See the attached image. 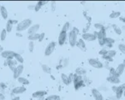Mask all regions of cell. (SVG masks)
<instances>
[{
    "label": "cell",
    "mask_w": 125,
    "mask_h": 100,
    "mask_svg": "<svg viewBox=\"0 0 125 100\" xmlns=\"http://www.w3.org/2000/svg\"><path fill=\"white\" fill-rule=\"evenodd\" d=\"M32 20L29 19V18H26V19L22 20L21 22L18 23L17 25V31L18 33H20V32H23L24 30H27L32 26Z\"/></svg>",
    "instance_id": "obj_1"
},
{
    "label": "cell",
    "mask_w": 125,
    "mask_h": 100,
    "mask_svg": "<svg viewBox=\"0 0 125 100\" xmlns=\"http://www.w3.org/2000/svg\"><path fill=\"white\" fill-rule=\"evenodd\" d=\"M106 31L104 28L99 30L98 32V35H97V39L99 40V43L100 46H104L105 45V39H106Z\"/></svg>",
    "instance_id": "obj_2"
},
{
    "label": "cell",
    "mask_w": 125,
    "mask_h": 100,
    "mask_svg": "<svg viewBox=\"0 0 125 100\" xmlns=\"http://www.w3.org/2000/svg\"><path fill=\"white\" fill-rule=\"evenodd\" d=\"M77 36H78V34L74 33L73 30H71V31L68 33V42H69V44H70V46L74 47L76 45L77 41H78V40H77Z\"/></svg>",
    "instance_id": "obj_3"
},
{
    "label": "cell",
    "mask_w": 125,
    "mask_h": 100,
    "mask_svg": "<svg viewBox=\"0 0 125 100\" xmlns=\"http://www.w3.org/2000/svg\"><path fill=\"white\" fill-rule=\"evenodd\" d=\"M89 65L92 66L93 68H97V69L103 68V67H104L103 63L100 62L99 59H96V58H89Z\"/></svg>",
    "instance_id": "obj_4"
},
{
    "label": "cell",
    "mask_w": 125,
    "mask_h": 100,
    "mask_svg": "<svg viewBox=\"0 0 125 100\" xmlns=\"http://www.w3.org/2000/svg\"><path fill=\"white\" fill-rule=\"evenodd\" d=\"M23 70H24V66L23 64H19L16 67L15 70L13 71V79H18L19 77H21V74H23Z\"/></svg>",
    "instance_id": "obj_5"
},
{
    "label": "cell",
    "mask_w": 125,
    "mask_h": 100,
    "mask_svg": "<svg viewBox=\"0 0 125 100\" xmlns=\"http://www.w3.org/2000/svg\"><path fill=\"white\" fill-rule=\"evenodd\" d=\"M55 47H56V43L55 42H51L50 43H48V46L46 47L44 51L45 56H50L53 53V51L55 49Z\"/></svg>",
    "instance_id": "obj_6"
},
{
    "label": "cell",
    "mask_w": 125,
    "mask_h": 100,
    "mask_svg": "<svg viewBox=\"0 0 125 100\" xmlns=\"http://www.w3.org/2000/svg\"><path fill=\"white\" fill-rule=\"evenodd\" d=\"M82 39L83 40H86V41L92 42V41H94V40L97 39V35H95L94 33H83Z\"/></svg>",
    "instance_id": "obj_7"
},
{
    "label": "cell",
    "mask_w": 125,
    "mask_h": 100,
    "mask_svg": "<svg viewBox=\"0 0 125 100\" xmlns=\"http://www.w3.org/2000/svg\"><path fill=\"white\" fill-rule=\"evenodd\" d=\"M15 54H16V53L13 52V51H11V50H5V51H3V52L1 53V56L3 58H6V59H13V58H14Z\"/></svg>",
    "instance_id": "obj_8"
},
{
    "label": "cell",
    "mask_w": 125,
    "mask_h": 100,
    "mask_svg": "<svg viewBox=\"0 0 125 100\" xmlns=\"http://www.w3.org/2000/svg\"><path fill=\"white\" fill-rule=\"evenodd\" d=\"M124 70H125V63H120L115 68V75L117 77H119V76H121L124 74Z\"/></svg>",
    "instance_id": "obj_9"
},
{
    "label": "cell",
    "mask_w": 125,
    "mask_h": 100,
    "mask_svg": "<svg viewBox=\"0 0 125 100\" xmlns=\"http://www.w3.org/2000/svg\"><path fill=\"white\" fill-rule=\"evenodd\" d=\"M125 91V85H120L117 88V90H116L115 94H116V99H121V97L123 96L124 94V92Z\"/></svg>",
    "instance_id": "obj_10"
},
{
    "label": "cell",
    "mask_w": 125,
    "mask_h": 100,
    "mask_svg": "<svg viewBox=\"0 0 125 100\" xmlns=\"http://www.w3.org/2000/svg\"><path fill=\"white\" fill-rule=\"evenodd\" d=\"M92 94H93V97L95 100H104V97H103L102 94L99 92L98 89H92Z\"/></svg>",
    "instance_id": "obj_11"
},
{
    "label": "cell",
    "mask_w": 125,
    "mask_h": 100,
    "mask_svg": "<svg viewBox=\"0 0 125 100\" xmlns=\"http://www.w3.org/2000/svg\"><path fill=\"white\" fill-rule=\"evenodd\" d=\"M67 37H68V34L66 32H62V31L60 32L59 36H58V44H59L60 46H62V45L64 44Z\"/></svg>",
    "instance_id": "obj_12"
},
{
    "label": "cell",
    "mask_w": 125,
    "mask_h": 100,
    "mask_svg": "<svg viewBox=\"0 0 125 100\" xmlns=\"http://www.w3.org/2000/svg\"><path fill=\"white\" fill-rule=\"evenodd\" d=\"M39 28H40V25L39 24H33V25H32V26L28 29V35H32V34H34V33H37V32L39 30Z\"/></svg>",
    "instance_id": "obj_13"
},
{
    "label": "cell",
    "mask_w": 125,
    "mask_h": 100,
    "mask_svg": "<svg viewBox=\"0 0 125 100\" xmlns=\"http://www.w3.org/2000/svg\"><path fill=\"white\" fill-rule=\"evenodd\" d=\"M107 80L109 81V83L114 84H120V79H119V77H117L116 75H109V77L107 78Z\"/></svg>",
    "instance_id": "obj_14"
},
{
    "label": "cell",
    "mask_w": 125,
    "mask_h": 100,
    "mask_svg": "<svg viewBox=\"0 0 125 100\" xmlns=\"http://www.w3.org/2000/svg\"><path fill=\"white\" fill-rule=\"evenodd\" d=\"M26 91V88L24 86H18V87H15L13 89V94H21Z\"/></svg>",
    "instance_id": "obj_15"
},
{
    "label": "cell",
    "mask_w": 125,
    "mask_h": 100,
    "mask_svg": "<svg viewBox=\"0 0 125 100\" xmlns=\"http://www.w3.org/2000/svg\"><path fill=\"white\" fill-rule=\"evenodd\" d=\"M7 63H8V66L9 67V68L11 69L12 71H14L17 65V61L16 60H13V59H7Z\"/></svg>",
    "instance_id": "obj_16"
},
{
    "label": "cell",
    "mask_w": 125,
    "mask_h": 100,
    "mask_svg": "<svg viewBox=\"0 0 125 100\" xmlns=\"http://www.w3.org/2000/svg\"><path fill=\"white\" fill-rule=\"evenodd\" d=\"M76 45H77L78 48L80 50H82L83 52H85L86 51V44H85V43H84V40H83L82 38L78 40Z\"/></svg>",
    "instance_id": "obj_17"
},
{
    "label": "cell",
    "mask_w": 125,
    "mask_h": 100,
    "mask_svg": "<svg viewBox=\"0 0 125 100\" xmlns=\"http://www.w3.org/2000/svg\"><path fill=\"white\" fill-rule=\"evenodd\" d=\"M46 94V92L43 90H39V91H36L33 94V98L34 99H40L42 97H44V95Z\"/></svg>",
    "instance_id": "obj_18"
},
{
    "label": "cell",
    "mask_w": 125,
    "mask_h": 100,
    "mask_svg": "<svg viewBox=\"0 0 125 100\" xmlns=\"http://www.w3.org/2000/svg\"><path fill=\"white\" fill-rule=\"evenodd\" d=\"M0 13H1V16L3 19H7L8 17V10L7 8H5L4 6H2L1 7V9H0Z\"/></svg>",
    "instance_id": "obj_19"
},
{
    "label": "cell",
    "mask_w": 125,
    "mask_h": 100,
    "mask_svg": "<svg viewBox=\"0 0 125 100\" xmlns=\"http://www.w3.org/2000/svg\"><path fill=\"white\" fill-rule=\"evenodd\" d=\"M74 84V89L76 90L79 89L81 87H84L85 86V83H84V80H82V81H78V82H73Z\"/></svg>",
    "instance_id": "obj_20"
},
{
    "label": "cell",
    "mask_w": 125,
    "mask_h": 100,
    "mask_svg": "<svg viewBox=\"0 0 125 100\" xmlns=\"http://www.w3.org/2000/svg\"><path fill=\"white\" fill-rule=\"evenodd\" d=\"M14 58H15V60H16L17 62L19 63H21V64H23V62H24V59H23V56H22L21 54H19V53H16V54H15Z\"/></svg>",
    "instance_id": "obj_21"
},
{
    "label": "cell",
    "mask_w": 125,
    "mask_h": 100,
    "mask_svg": "<svg viewBox=\"0 0 125 100\" xmlns=\"http://www.w3.org/2000/svg\"><path fill=\"white\" fill-rule=\"evenodd\" d=\"M13 23H12L11 20H8V22H7L6 23V31L8 32V33H11L12 32V29H13Z\"/></svg>",
    "instance_id": "obj_22"
},
{
    "label": "cell",
    "mask_w": 125,
    "mask_h": 100,
    "mask_svg": "<svg viewBox=\"0 0 125 100\" xmlns=\"http://www.w3.org/2000/svg\"><path fill=\"white\" fill-rule=\"evenodd\" d=\"M18 83L23 84V85H28V84H29V81L24 77H19L18 79Z\"/></svg>",
    "instance_id": "obj_23"
},
{
    "label": "cell",
    "mask_w": 125,
    "mask_h": 100,
    "mask_svg": "<svg viewBox=\"0 0 125 100\" xmlns=\"http://www.w3.org/2000/svg\"><path fill=\"white\" fill-rule=\"evenodd\" d=\"M39 36L40 34H38V33H34V34H32V35H28V40H30V41H35V40H38L39 39Z\"/></svg>",
    "instance_id": "obj_24"
},
{
    "label": "cell",
    "mask_w": 125,
    "mask_h": 100,
    "mask_svg": "<svg viewBox=\"0 0 125 100\" xmlns=\"http://www.w3.org/2000/svg\"><path fill=\"white\" fill-rule=\"evenodd\" d=\"M61 79H62V81L65 85H68L70 83H69V79H68V76L66 75L65 74H62L61 75Z\"/></svg>",
    "instance_id": "obj_25"
},
{
    "label": "cell",
    "mask_w": 125,
    "mask_h": 100,
    "mask_svg": "<svg viewBox=\"0 0 125 100\" xmlns=\"http://www.w3.org/2000/svg\"><path fill=\"white\" fill-rule=\"evenodd\" d=\"M113 43H114V39H113V38H106V39H105L106 46L111 48V47L113 46Z\"/></svg>",
    "instance_id": "obj_26"
},
{
    "label": "cell",
    "mask_w": 125,
    "mask_h": 100,
    "mask_svg": "<svg viewBox=\"0 0 125 100\" xmlns=\"http://www.w3.org/2000/svg\"><path fill=\"white\" fill-rule=\"evenodd\" d=\"M75 72H76V74L80 76H83L86 74V70L84 68H76Z\"/></svg>",
    "instance_id": "obj_27"
},
{
    "label": "cell",
    "mask_w": 125,
    "mask_h": 100,
    "mask_svg": "<svg viewBox=\"0 0 125 100\" xmlns=\"http://www.w3.org/2000/svg\"><path fill=\"white\" fill-rule=\"evenodd\" d=\"M42 69H43V72L46 73V74H51V68H50L49 66L46 65V64H43V65H42Z\"/></svg>",
    "instance_id": "obj_28"
},
{
    "label": "cell",
    "mask_w": 125,
    "mask_h": 100,
    "mask_svg": "<svg viewBox=\"0 0 125 100\" xmlns=\"http://www.w3.org/2000/svg\"><path fill=\"white\" fill-rule=\"evenodd\" d=\"M7 33L8 32L6 31V29H3L1 32V34H0V39L2 40V41H4L5 39H6V37H7Z\"/></svg>",
    "instance_id": "obj_29"
},
{
    "label": "cell",
    "mask_w": 125,
    "mask_h": 100,
    "mask_svg": "<svg viewBox=\"0 0 125 100\" xmlns=\"http://www.w3.org/2000/svg\"><path fill=\"white\" fill-rule=\"evenodd\" d=\"M113 28H114V32H115L116 34H118V35L122 34V29H121L120 28H119V27L116 26V25H113Z\"/></svg>",
    "instance_id": "obj_30"
},
{
    "label": "cell",
    "mask_w": 125,
    "mask_h": 100,
    "mask_svg": "<svg viewBox=\"0 0 125 100\" xmlns=\"http://www.w3.org/2000/svg\"><path fill=\"white\" fill-rule=\"evenodd\" d=\"M120 15H121L120 12H113V13L109 15V17H110L111 18H119Z\"/></svg>",
    "instance_id": "obj_31"
},
{
    "label": "cell",
    "mask_w": 125,
    "mask_h": 100,
    "mask_svg": "<svg viewBox=\"0 0 125 100\" xmlns=\"http://www.w3.org/2000/svg\"><path fill=\"white\" fill-rule=\"evenodd\" d=\"M69 28H70V23H69L68 22H67V23H64V25L62 26V32H66V33H67V32L69 30Z\"/></svg>",
    "instance_id": "obj_32"
},
{
    "label": "cell",
    "mask_w": 125,
    "mask_h": 100,
    "mask_svg": "<svg viewBox=\"0 0 125 100\" xmlns=\"http://www.w3.org/2000/svg\"><path fill=\"white\" fill-rule=\"evenodd\" d=\"M28 50H29L30 53H33V50H34V43L33 41H30L29 43H28Z\"/></svg>",
    "instance_id": "obj_33"
},
{
    "label": "cell",
    "mask_w": 125,
    "mask_h": 100,
    "mask_svg": "<svg viewBox=\"0 0 125 100\" xmlns=\"http://www.w3.org/2000/svg\"><path fill=\"white\" fill-rule=\"evenodd\" d=\"M119 50L122 53L125 54V44H124V43H120V44L119 45Z\"/></svg>",
    "instance_id": "obj_34"
},
{
    "label": "cell",
    "mask_w": 125,
    "mask_h": 100,
    "mask_svg": "<svg viewBox=\"0 0 125 100\" xmlns=\"http://www.w3.org/2000/svg\"><path fill=\"white\" fill-rule=\"evenodd\" d=\"M58 97H59V96L58 95H50L48 96V97H47L46 99H45V100H57L58 99Z\"/></svg>",
    "instance_id": "obj_35"
},
{
    "label": "cell",
    "mask_w": 125,
    "mask_h": 100,
    "mask_svg": "<svg viewBox=\"0 0 125 100\" xmlns=\"http://www.w3.org/2000/svg\"><path fill=\"white\" fill-rule=\"evenodd\" d=\"M94 27H95L96 28H98L99 30H101V29H103V28H104V25H103L102 23H95V24H94Z\"/></svg>",
    "instance_id": "obj_36"
},
{
    "label": "cell",
    "mask_w": 125,
    "mask_h": 100,
    "mask_svg": "<svg viewBox=\"0 0 125 100\" xmlns=\"http://www.w3.org/2000/svg\"><path fill=\"white\" fill-rule=\"evenodd\" d=\"M45 3H47L46 1H38V3H36V4H38V5H39L40 7H42V6H43Z\"/></svg>",
    "instance_id": "obj_37"
},
{
    "label": "cell",
    "mask_w": 125,
    "mask_h": 100,
    "mask_svg": "<svg viewBox=\"0 0 125 100\" xmlns=\"http://www.w3.org/2000/svg\"><path fill=\"white\" fill-rule=\"evenodd\" d=\"M44 36H45V33H41L40 34V36H39V39H38V41H43V39L44 38Z\"/></svg>",
    "instance_id": "obj_38"
},
{
    "label": "cell",
    "mask_w": 125,
    "mask_h": 100,
    "mask_svg": "<svg viewBox=\"0 0 125 100\" xmlns=\"http://www.w3.org/2000/svg\"><path fill=\"white\" fill-rule=\"evenodd\" d=\"M107 51H108V50H106L105 48H103V49L101 50L100 52H99V53H100L101 55L104 56V55H105V53H107Z\"/></svg>",
    "instance_id": "obj_39"
},
{
    "label": "cell",
    "mask_w": 125,
    "mask_h": 100,
    "mask_svg": "<svg viewBox=\"0 0 125 100\" xmlns=\"http://www.w3.org/2000/svg\"><path fill=\"white\" fill-rule=\"evenodd\" d=\"M5 88H6V85H5L4 83H0V90H3Z\"/></svg>",
    "instance_id": "obj_40"
},
{
    "label": "cell",
    "mask_w": 125,
    "mask_h": 100,
    "mask_svg": "<svg viewBox=\"0 0 125 100\" xmlns=\"http://www.w3.org/2000/svg\"><path fill=\"white\" fill-rule=\"evenodd\" d=\"M40 8H41V7H40L39 5H38V4L35 5V7H34V10H35V11H36V12L39 11Z\"/></svg>",
    "instance_id": "obj_41"
},
{
    "label": "cell",
    "mask_w": 125,
    "mask_h": 100,
    "mask_svg": "<svg viewBox=\"0 0 125 100\" xmlns=\"http://www.w3.org/2000/svg\"><path fill=\"white\" fill-rule=\"evenodd\" d=\"M5 99V96L3 94H2V93H0V100H4Z\"/></svg>",
    "instance_id": "obj_42"
},
{
    "label": "cell",
    "mask_w": 125,
    "mask_h": 100,
    "mask_svg": "<svg viewBox=\"0 0 125 100\" xmlns=\"http://www.w3.org/2000/svg\"><path fill=\"white\" fill-rule=\"evenodd\" d=\"M73 31L75 33H77V34H78V32H79V31H78V29L77 28H75V27H74V28H73Z\"/></svg>",
    "instance_id": "obj_43"
},
{
    "label": "cell",
    "mask_w": 125,
    "mask_h": 100,
    "mask_svg": "<svg viewBox=\"0 0 125 100\" xmlns=\"http://www.w3.org/2000/svg\"><path fill=\"white\" fill-rule=\"evenodd\" d=\"M117 88H118V87H116V86H114V87L112 88V89H113V91H114V93H115L116 90H117Z\"/></svg>",
    "instance_id": "obj_44"
},
{
    "label": "cell",
    "mask_w": 125,
    "mask_h": 100,
    "mask_svg": "<svg viewBox=\"0 0 125 100\" xmlns=\"http://www.w3.org/2000/svg\"><path fill=\"white\" fill-rule=\"evenodd\" d=\"M12 100H20V98L19 97H14Z\"/></svg>",
    "instance_id": "obj_45"
},
{
    "label": "cell",
    "mask_w": 125,
    "mask_h": 100,
    "mask_svg": "<svg viewBox=\"0 0 125 100\" xmlns=\"http://www.w3.org/2000/svg\"><path fill=\"white\" fill-rule=\"evenodd\" d=\"M3 47H0V54H1L2 53H3Z\"/></svg>",
    "instance_id": "obj_46"
},
{
    "label": "cell",
    "mask_w": 125,
    "mask_h": 100,
    "mask_svg": "<svg viewBox=\"0 0 125 100\" xmlns=\"http://www.w3.org/2000/svg\"><path fill=\"white\" fill-rule=\"evenodd\" d=\"M120 20L121 21H123L125 23V18H120Z\"/></svg>",
    "instance_id": "obj_47"
},
{
    "label": "cell",
    "mask_w": 125,
    "mask_h": 100,
    "mask_svg": "<svg viewBox=\"0 0 125 100\" xmlns=\"http://www.w3.org/2000/svg\"><path fill=\"white\" fill-rule=\"evenodd\" d=\"M16 34L18 35V36H19V38H21V37H22V34H21V33H17Z\"/></svg>",
    "instance_id": "obj_48"
},
{
    "label": "cell",
    "mask_w": 125,
    "mask_h": 100,
    "mask_svg": "<svg viewBox=\"0 0 125 100\" xmlns=\"http://www.w3.org/2000/svg\"><path fill=\"white\" fill-rule=\"evenodd\" d=\"M38 100H45V99H44V97H42V98H40V99H38Z\"/></svg>",
    "instance_id": "obj_49"
},
{
    "label": "cell",
    "mask_w": 125,
    "mask_h": 100,
    "mask_svg": "<svg viewBox=\"0 0 125 100\" xmlns=\"http://www.w3.org/2000/svg\"><path fill=\"white\" fill-rule=\"evenodd\" d=\"M121 29H123V30H125V25H124V26H123V28H121Z\"/></svg>",
    "instance_id": "obj_50"
},
{
    "label": "cell",
    "mask_w": 125,
    "mask_h": 100,
    "mask_svg": "<svg viewBox=\"0 0 125 100\" xmlns=\"http://www.w3.org/2000/svg\"><path fill=\"white\" fill-rule=\"evenodd\" d=\"M1 7H2V5H1V4H0V9H1Z\"/></svg>",
    "instance_id": "obj_51"
},
{
    "label": "cell",
    "mask_w": 125,
    "mask_h": 100,
    "mask_svg": "<svg viewBox=\"0 0 125 100\" xmlns=\"http://www.w3.org/2000/svg\"><path fill=\"white\" fill-rule=\"evenodd\" d=\"M124 63H125V59H124Z\"/></svg>",
    "instance_id": "obj_52"
}]
</instances>
